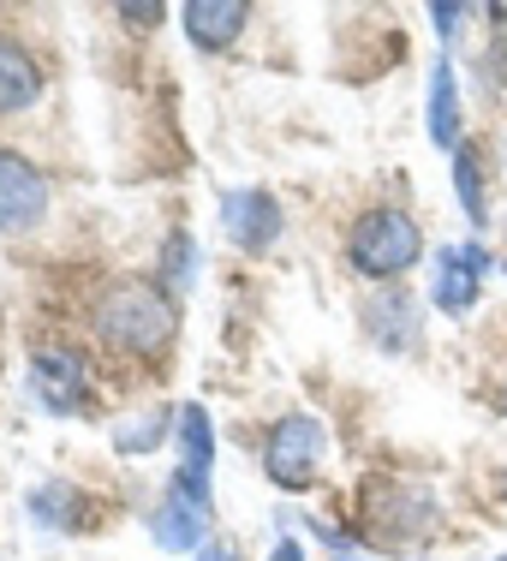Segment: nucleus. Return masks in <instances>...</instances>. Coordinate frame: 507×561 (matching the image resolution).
I'll return each instance as SVG.
<instances>
[{"mask_svg": "<svg viewBox=\"0 0 507 561\" xmlns=\"http://www.w3.org/2000/svg\"><path fill=\"white\" fill-rule=\"evenodd\" d=\"M96 329H102L108 346L143 358V353H162V346L173 341L180 311H173V299L162 287H150V280H114V287L96 299Z\"/></svg>", "mask_w": 507, "mask_h": 561, "instance_id": "f257e3e1", "label": "nucleus"}, {"mask_svg": "<svg viewBox=\"0 0 507 561\" xmlns=\"http://www.w3.org/2000/svg\"><path fill=\"white\" fill-rule=\"evenodd\" d=\"M418 251H424V233H418V221L400 216V209H370V216H358L353 239H346V257L365 275H406L412 263H418Z\"/></svg>", "mask_w": 507, "mask_h": 561, "instance_id": "f03ea898", "label": "nucleus"}, {"mask_svg": "<svg viewBox=\"0 0 507 561\" xmlns=\"http://www.w3.org/2000/svg\"><path fill=\"white\" fill-rule=\"evenodd\" d=\"M323 460H329V431L316 419L287 412V419L269 431V454H263V466H269V478L281 490H311L316 478H323Z\"/></svg>", "mask_w": 507, "mask_h": 561, "instance_id": "7ed1b4c3", "label": "nucleus"}, {"mask_svg": "<svg viewBox=\"0 0 507 561\" xmlns=\"http://www.w3.org/2000/svg\"><path fill=\"white\" fill-rule=\"evenodd\" d=\"M209 507H216V496H209V484H197V478L173 472L168 484V502L150 514V538L155 550H204L209 543Z\"/></svg>", "mask_w": 507, "mask_h": 561, "instance_id": "20e7f679", "label": "nucleus"}, {"mask_svg": "<svg viewBox=\"0 0 507 561\" xmlns=\"http://www.w3.org/2000/svg\"><path fill=\"white\" fill-rule=\"evenodd\" d=\"M48 216V180L24 156L0 150V233H24Z\"/></svg>", "mask_w": 507, "mask_h": 561, "instance_id": "39448f33", "label": "nucleus"}, {"mask_svg": "<svg viewBox=\"0 0 507 561\" xmlns=\"http://www.w3.org/2000/svg\"><path fill=\"white\" fill-rule=\"evenodd\" d=\"M221 227H227V239H233L239 251H263V245H275V233H281V209H275L269 192L245 185V192L221 197Z\"/></svg>", "mask_w": 507, "mask_h": 561, "instance_id": "423d86ee", "label": "nucleus"}, {"mask_svg": "<svg viewBox=\"0 0 507 561\" xmlns=\"http://www.w3.org/2000/svg\"><path fill=\"white\" fill-rule=\"evenodd\" d=\"M31 382H36V400H43L48 412H78L90 400V370L78 353H36L31 358Z\"/></svg>", "mask_w": 507, "mask_h": 561, "instance_id": "0eeeda50", "label": "nucleus"}, {"mask_svg": "<svg viewBox=\"0 0 507 561\" xmlns=\"http://www.w3.org/2000/svg\"><path fill=\"white\" fill-rule=\"evenodd\" d=\"M484 270H489V257H484L477 245H448L442 257H436V287H430V299L442 305L448 317L472 311L477 287H484Z\"/></svg>", "mask_w": 507, "mask_h": 561, "instance_id": "6e6552de", "label": "nucleus"}, {"mask_svg": "<svg viewBox=\"0 0 507 561\" xmlns=\"http://www.w3.org/2000/svg\"><path fill=\"white\" fill-rule=\"evenodd\" d=\"M245 19H251L245 0H185L180 7V24H185V36H192L197 48H227L239 31H245Z\"/></svg>", "mask_w": 507, "mask_h": 561, "instance_id": "1a4fd4ad", "label": "nucleus"}, {"mask_svg": "<svg viewBox=\"0 0 507 561\" xmlns=\"http://www.w3.org/2000/svg\"><path fill=\"white\" fill-rule=\"evenodd\" d=\"M209 466H216V424H209V412L197 400H185L180 407V472L209 484Z\"/></svg>", "mask_w": 507, "mask_h": 561, "instance_id": "9d476101", "label": "nucleus"}, {"mask_svg": "<svg viewBox=\"0 0 507 561\" xmlns=\"http://www.w3.org/2000/svg\"><path fill=\"white\" fill-rule=\"evenodd\" d=\"M36 90H43V72H36V60L24 55L19 43H7V36H0V114L31 108Z\"/></svg>", "mask_w": 507, "mask_h": 561, "instance_id": "9b49d317", "label": "nucleus"}, {"mask_svg": "<svg viewBox=\"0 0 507 561\" xmlns=\"http://www.w3.org/2000/svg\"><path fill=\"white\" fill-rule=\"evenodd\" d=\"M370 341L389 346V353H406V346L418 341V305H412L406 293L377 299V305H370Z\"/></svg>", "mask_w": 507, "mask_h": 561, "instance_id": "f8f14e48", "label": "nucleus"}, {"mask_svg": "<svg viewBox=\"0 0 507 561\" xmlns=\"http://www.w3.org/2000/svg\"><path fill=\"white\" fill-rule=\"evenodd\" d=\"M430 138L453 150V138H460V96H453V66L436 60L430 66Z\"/></svg>", "mask_w": 507, "mask_h": 561, "instance_id": "ddd939ff", "label": "nucleus"}, {"mask_svg": "<svg viewBox=\"0 0 507 561\" xmlns=\"http://www.w3.org/2000/svg\"><path fill=\"white\" fill-rule=\"evenodd\" d=\"M168 424H180L168 407H150L143 419H126V424H114V454H150V448L168 436Z\"/></svg>", "mask_w": 507, "mask_h": 561, "instance_id": "4468645a", "label": "nucleus"}, {"mask_svg": "<svg viewBox=\"0 0 507 561\" xmlns=\"http://www.w3.org/2000/svg\"><path fill=\"white\" fill-rule=\"evenodd\" d=\"M453 192H460V204H465V216H472V221H489L484 216V180H477V150H472V144L453 156Z\"/></svg>", "mask_w": 507, "mask_h": 561, "instance_id": "2eb2a0df", "label": "nucleus"}, {"mask_svg": "<svg viewBox=\"0 0 507 561\" xmlns=\"http://www.w3.org/2000/svg\"><path fill=\"white\" fill-rule=\"evenodd\" d=\"M162 257H168V280H173V287H192V239H185V233H173L168 239V245H162Z\"/></svg>", "mask_w": 507, "mask_h": 561, "instance_id": "dca6fc26", "label": "nucleus"}, {"mask_svg": "<svg viewBox=\"0 0 507 561\" xmlns=\"http://www.w3.org/2000/svg\"><path fill=\"white\" fill-rule=\"evenodd\" d=\"M119 19H143V24H155V19H162V7H150V0H138V7H119Z\"/></svg>", "mask_w": 507, "mask_h": 561, "instance_id": "f3484780", "label": "nucleus"}, {"mask_svg": "<svg viewBox=\"0 0 507 561\" xmlns=\"http://www.w3.org/2000/svg\"><path fill=\"white\" fill-rule=\"evenodd\" d=\"M460 12H465V7H430V19H436V31H442V36H448V31H453V19H460Z\"/></svg>", "mask_w": 507, "mask_h": 561, "instance_id": "a211bd4d", "label": "nucleus"}, {"mask_svg": "<svg viewBox=\"0 0 507 561\" xmlns=\"http://www.w3.org/2000/svg\"><path fill=\"white\" fill-rule=\"evenodd\" d=\"M197 561H239V556L227 550V543H204V550H197Z\"/></svg>", "mask_w": 507, "mask_h": 561, "instance_id": "6ab92c4d", "label": "nucleus"}, {"mask_svg": "<svg viewBox=\"0 0 507 561\" xmlns=\"http://www.w3.org/2000/svg\"><path fill=\"white\" fill-rule=\"evenodd\" d=\"M269 561H304V550L287 538V543H275V556H269Z\"/></svg>", "mask_w": 507, "mask_h": 561, "instance_id": "aec40b11", "label": "nucleus"}, {"mask_svg": "<svg viewBox=\"0 0 507 561\" xmlns=\"http://www.w3.org/2000/svg\"><path fill=\"white\" fill-rule=\"evenodd\" d=\"M341 561H353V556H341Z\"/></svg>", "mask_w": 507, "mask_h": 561, "instance_id": "412c9836", "label": "nucleus"}]
</instances>
